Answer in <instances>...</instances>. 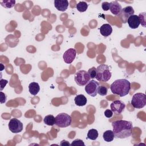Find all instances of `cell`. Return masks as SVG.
<instances>
[{"mask_svg":"<svg viewBox=\"0 0 146 146\" xmlns=\"http://www.w3.org/2000/svg\"><path fill=\"white\" fill-rule=\"evenodd\" d=\"M114 137L119 139H125L129 137L132 132L133 125L131 121L119 120L112 123Z\"/></svg>","mask_w":146,"mask_h":146,"instance_id":"obj_1","label":"cell"},{"mask_svg":"<svg viewBox=\"0 0 146 146\" xmlns=\"http://www.w3.org/2000/svg\"><path fill=\"white\" fill-rule=\"evenodd\" d=\"M110 89L113 94L123 97L128 94L131 89V83L125 79H117L111 84Z\"/></svg>","mask_w":146,"mask_h":146,"instance_id":"obj_2","label":"cell"},{"mask_svg":"<svg viewBox=\"0 0 146 146\" xmlns=\"http://www.w3.org/2000/svg\"><path fill=\"white\" fill-rule=\"evenodd\" d=\"M96 76L95 78L98 81L107 82L111 77V72L110 67L107 64H100L96 68Z\"/></svg>","mask_w":146,"mask_h":146,"instance_id":"obj_3","label":"cell"},{"mask_svg":"<svg viewBox=\"0 0 146 146\" xmlns=\"http://www.w3.org/2000/svg\"><path fill=\"white\" fill-rule=\"evenodd\" d=\"M71 121V117L66 113H60L55 117V124L60 128L70 126Z\"/></svg>","mask_w":146,"mask_h":146,"instance_id":"obj_4","label":"cell"},{"mask_svg":"<svg viewBox=\"0 0 146 146\" xmlns=\"http://www.w3.org/2000/svg\"><path fill=\"white\" fill-rule=\"evenodd\" d=\"M75 82L80 86H84L90 80L91 78L88 73L85 70H79L76 72L74 76Z\"/></svg>","mask_w":146,"mask_h":146,"instance_id":"obj_5","label":"cell"},{"mask_svg":"<svg viewBox=\"0 0 146 146\" xmlns=\"http://www.w3.org/2000/svg\"><path fill=\"white\" fill-rule=\"evenodd\" d=\"M131 104L135 108H142L146 105V96L143 93H136L132 96Z\"/></svg>","mask_w":146,"mask_h":146,"instance_id":"obj_6","label":"cell"},{"mask_svg":"<svg viewBox=\"0 0 146 146\" xmlns=\"http://www.w3.org/2000/svg\"><path fill=\"white\" fill-rule=\"evenodd\" d=\"M99 86V83L94 80H90L85 86V91L86 93L92 97H95L98 94V88Z\"/></svg>","mask_w":146,"mask_h":146,"instance_id":"obj_7","label":"cell"},{"mask_svg":"<svg viewBox=\"0 0 146 146\" xmlns=\"http://www.w3.org/2000/svg\"><path fill=\"white\" fill-rule=\"evenodd\" d=\"M23 123L16 118L11 119L8 124L9 130L14 133L21 132L23 130Z\"/></svg>","mask_w":146,"mask_h":146,"instance_id":"obj_8","label":"cell"},{"mask_svg":"<svg viewBox=\"0 0 146 146\" xmlns=\"http://www.w3.org/2000/svg\"><path fill=\"white\" fill-rule=\"evenodd\" d=\"M76 55V51L75 49L70 48L67 50L63 55V59L64 62L67 64L71 63L75 59Z\"/></svg>","mask_w":146,"mask_h":146,"instance_id":"obj_9","label":"cell"},{"mask_svg":"<svg viewBox=\"0 0 146 146\" xmlns=\"http://www.w3.org/2000/svg\"><path fill=\"white\" fill-rule=\"evenodd\" d=\"M111 110L114 113H121L125 108V104L121 100H117L112 102L110 105Z\"/></svg>","mask_w":146,"mask_h":146,"instance_id":"obj_10","label":"cell"},{"mask_svg":"<svg viewBox=\"0 0 146 146\" xmlns=\"http://www.w3.org/2000/svg\"><path fill=\"white\" fill-rule=\"evenodd\" d=\"M127 22L129 27L132 29H137L140 24V19L138 15H135V14L129 17L127 20Z\"/></svg>","mask_w":146,"mask_h":146,"instance_id":"obj_11","label":"cell"},{"mask_svg":"<svg viewBox=\"0 0 146 146\" xmlns=\"http://www.w3.org/2000/svg\"><path fill=\"white\" fill-rule=\"evenodd\" d=\"M110 3V10L111 12L115 15L119 16L122 10V7L120 4L116 1H112Z\"/></svg>","mask_w":146,"mask_h":146,"instance_id":"obj_12","label":"cell"},{"mask_svg":"<svg viewBox=\"0 0 146 146\" xmlns=\"http://www.w3.org/2000/svg\"><path fill=\"white\" fill-rule=\"evenodd\" d=\"M54 6L59 11H64L68 6V1L67 0H55Z\"/></svg>","mask_w":146,"mask_h":146,"instance_id":"obj_13","label":"cell"},{"mask_svg":"<svg viewBox=\"0 0 146 146\" xmlns=\"http://www.w3.org/2000/svg\"><path fill=\"white\" fill-rule=\"evenodd\" d=\"M135 11L133 9V7L131 6H128L123 9H122L121 14L120 15H121V18L123 20V22H124V19L128 18L129 17H130L132 15H133Z\"/></svg>","mask_w":146,"mask_h":146,"instance_id":"obj_14","label":"cell"},{"mask_svg":"<svg viewBox=\"0 0 146 146\" xmlns=\"http://www.w3.org/2000/svg\"><path fill=\"white\" fill-rule=\"evenodd\" d=\"M100 30V34L105 36H108L109 35H110L112 32V26L108 23H106L103 25L99 29Z\"/></svg>","mask_w":146,"mask_h":146,"instance_id":"obj_15","label":"cell"},{"mask_svg":"<svg viewBox=\"0 0 146 146\" xmlns=\"http://www.w3.org/2000/svg\"><path fill=\"white\" fill-rule=\"evenodd\" d=\"M74 101L76 105H77L78 106L82 107L86 104L87 102V99L84 95L80 94L75 96L74 99Z\"/></svg>","mask_w":146,"mask_h":146,"instance_id":"obj_16","label":"cell"},{"mask_svg":"<svg viewBox=\"0 0 146 146\" xmlns=\"http://www.w3.org/2000/svg\"><path fill=\"white\" fill-rule=\"evenodd\" d=\"M29 91L33 95H36L40 91V86L36 82H32L29 85Z\"/></svg>","mask_w":146,"mask_h":146,"instance_id":"obj_17","label":"cell"},{"mask_svg":"<svg viewBox=\"0 0 146 146\" xmlns=\"http://www.w3.org/2000/svg\"><path fill=\"white\" fill-rule=\"evenodd\" d=\"M103 137L105 141H107V142L112 141L115 137L113 131L111 130H107L105 131L103 133Z\"/></svg>","mask_w":146,"mask_h":146,"instance_id":"obj_18","label":"cell"},{"mask_svg":"<svg viewBox=\"0 0 146 146\" xmlns=\"http://www.w3.org/2000/svg\"><path fill=\"white\" fill-rule=\"evenodd\" d=\"M43 121L46 124L52 126L55 124V117L52 115H48L44 117Z\"/></svg>","mask_w":146,"mask_h":146,"instance_id":"obj_19","label":"cell"},{"mask_svg":"<svg viewBox=\"0 0 146 146\" xmlns=\"http://www.w3.org/2000/svg\"><path fill=\"white\" fill-rule=\"evenodd\" d=\"M98 131L96 129H91L87 133V138L92 140H95L98 138Z\"/></svg>","mask_w":146,"mask_h":146,"instance_id":"obj_20","label":"cell"},{"mask_svg":"<svg viewBox=\"0 0 146 146\" xmlns=\"http://www.w3.org/2000/svg\"><path fill=\"white\" fill-rule=\"evenodd\" d=\"M88 5L84 1H80L76 6V9L80 12H84L87 10Z\"/></svg>","mask_w":146,"mask_h":146,"instance_id":"obj_21","label":"cell"},{"mask_svg":"<svg viewBox=\"0 0 146 146\" xmlns=\"http://www.w3.org/2000/svg\"><path fill=\"white\" fill-rule=\"evenodd\" d=\"M1 4L5 8H11L14 6L15 4V1L14 0H6L1 1Z\"/></svg>","mask_w":146,"mask_h":146,"instance_id":"obj_22","label":"cell"},{"mask_svg":"<svg viewBox=\"0 0 146 146\" xmlns=\"http://www.w3.org/2000/svg\"><path fill=\"white\" fill-rule=\"evenodd\" d=\"M108 91L107 87L104 86H99L98 88V94L100 96H105L107 95Z\"/></svg>","mask_w":146,"mask_h":146,"instance_id":"obj_23","label":"cell"},{"mask_svg":"<svg viewBox=\"0 0 146 146\" xmlns=\"http://www.w3.org/2000/svg\"><path fill=\"white\" fill-rule=\"evenodd\" d=\"M139 19H140V24L143 26V27H145V24H146V22H145V13H140L139 15H138Z\"/></svg>","mask_w":146,"mask_h":146,"instance_id":"obj_24","label":"cell"},{"mask_svg":"<svg viewBox=\"0 0 146 146\" xmlns=\"http://www.w3.org/2000/svg\"><path fill=\"white\" fill-rule=\"evenodd\" d=\"M87 72L90 76V78H91V79L95 78V77L96 76L97 71H96V68L95 67H92L90 68Z\"/></svg>","mask_w":146,"mask_h":146,"instance_id":"obj_25","label":"cell"},{"mask_svg":"<svg viewBox=\"0 0 146 146\" xmlns=\"http://www.w3.org/2000/svg\"><path fill=\"white\" fill-rule=\"evenodd\" d=\"M71 145L72 146H74V145H83V146H85V144L84 143L83 141L81 139H76L75 140H74L72 143L71 144Z\"/></svg>","mask_w":146,"mask_h":146,"instance_id":"obj_26","label":"cell"},{"mask_svg":"<svg viewBox=\"0 0 146 146\" xmlns=\"http://www.w3.org/2000/svg\"><path fill=\"white\" fill-rule=\"evenodd\" d=\"M102 7L104 11H108L110 10V3L108 2H104L102 4Z\"/></svg>","mask_w":146,"mask_h":146,"instance_id":"obj_27","label":"cell"},{"mask_svg":"<svg viewBox=\"0 0 146 146\" xmlns=\"http://www.w3.org/2000/svg\"><path fill=\"white\" fill-rule=\"evenodd\" d=\"M104 113L105 116L107 117V118H111L113 115V112L111 110H109V109L106 110L104 111Z\"/></svg>","mask_w":146,"mask_h":146,"instance_id":"obj_28","label":"cell"},{"mask_svg":"<svg viewBox=\"0 0 146 146\" xmlns=\"http://www.w3.org/2000/svg\"><path fill=\"white\" fill-rule=\"evenodd\" d=\"M8 81L5 79H1L0 80V84H1V91L3 89V88L6 86V85L7 84Z\"/></svg>","mask_w":146,"mask_h":146,"instance_id":"obj_29","label":"cell"},{"mask_svg":"<svg viewBox=\"0 0 146 146\" xmlns=\"http://www.w3.org/2000/svg\"><path fill=\"white\" fill-rule=\"evenodd\" d=\"M0 94H1V98H0V99H1V103L2 104V103H4L6 102V95L4 93H3L2 91H1Z\"/></svg>","mask_w":146,"mask_h":146,"instance_id":"obj_30","label":"cell"},{"mask_svg":"<svg viewBox=\"0 0 146 146\" xmlns=\"http://www.w3.org/2000/svg\"><path fill=\"white\" fill-rule=\"evenodd\" d=\"M60 145H71V144L69 143L68 141L63 140H62V141L60 142Z\"/></svg>","mask_w":146,"mask_h":146,"instance_id":"obj_31","label":"cell"}]
</instances>
